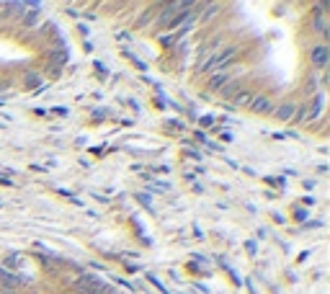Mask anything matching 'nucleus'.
<instances>
[{
  "instance_id": "1",
  "label": "nucleus",
  "mask_w": 330,
  "mask_h": 294,
  "mask_svg": "<svg viewBox=\"0 0 330 294\" xmlns=\"http://www.w3.org/2000/svg\"><path fill=\"white\" fill-rule=\"evenodd\" d=\"M23 284H29V276L0 269V292H16L18 287H23Z\"/></svg>"
},
{
  "instance_id": "2",
  "label": "nucleus",
  "mask_w": 330,
  "mask_h": 294,
  "mask_svg": "<svg viewBox=\"0 0 330 294\" xmlns=\"http://www.w3.org/2000/svg\"><path fill=\"white\" fill-rule=\"evenodd\" d=\"M325 11V5H315V13H312V21H309V26H312V31L320 34L323 39H328L330 36V23H328V13Z\"/></svg>"
},
{
  "instance_id": "3",
  "label": "nucleus",
  "mask_w": 330,
  "mask_h": 294,
  "mask_svg": "<svg viewBox=\"0 0 330 294\" xmlns=\"http://www.w3.org/2000/svg\"><path fill=\"white\" fill-rule=\"evenodd\" d=\"M330 62V49L328 44H315L312 49H309V65L317 67V70H325Z\"/></svg>"
},
{
  "instance_id": "4",
  "label": "nucleus",
  "mask_w": 330,
  "mask_h": 294,
  "mask_svg": "<svg viewBox=\"0 0 330 294\" xmlns=\"http://www.w3.org/2000/svg\"><path fill=\"white\" fill-rule=\"evenodd\" d=\"M98 287H101V281L93 276V273H80V276L72 281V292H75V294H90Z\"/></svg>"
},
{
  "instance_id": "5",
  "label": "nucleus",
  "mask_w": 330,
  "mask_h": 294,
  "mask_svg": "<svg viewBox=\"0 0 330 294\" xmlns=\"http://www.w3.org/2000/svg\"><path fill=\"white\" fill-rule=\"evenodd\" d=\"M248 108H250L253 114H258V116H273V108H276V106H273V101L266 96V93H255L253 104L248 106Z\"/></svg>"
},
{
  "instance_id": "6",
  "label": "nucleus",
  "mask_w": 330,
  "mask_h": 294,
  "mask_svg": "<svg viewBox=\"0 0 330 294\" xmlns=\"http://www.w3.org/2000/svg\"><path fill=\"white\" fill-rule=\"evenodd\" d=\"M232 78H235V75L230 72V67H227V70H212V72H209V80H206V88L217 93V90L222 88L225 83H230Z\"/></svg>"
},
{
  "instance_id": "7",
  "label": "nucleus",
  "mask_w": 330,
  "mask_h": 294,
  "mask_svg": "<svg viewBox=\"0 0 330 294\" xmlns=\"http://www.w3.org/2000/svg\"><path fill=\"white\" fill-rule=\"evenodd\" d=\"M294 114H297V106L294 104H281V106L273 108V116H276L279 122H291Z\"/></svg>"
},
{
  "instance_id": "8",
  "label": "nucleus",
  "mask_w": 330,
  "mask_h": 294,
  "mask_svg": "<svg viewBox=\"0 0 330 294\" xmlns=\"http://www.w3.org/2000/svg\"><path fill=\"white\" fill-rule=\"evenodd\" d=\"M240 90H243V85H240V80H237V78H232L230 83H225V85H222V88H219V90H217V93H219V96H222V98H230V101H232V98H235L237 93H240Z\"/></svg>"
},
{
  "instance_id": "9",
  "label": "nucleus",
  "mask_w": 330,
  "mask_h": 294,
  "mask_svg": "<svg viewBox=\"0 0 330 294\" xmlns=\"http://www.w3.org/2000/svg\"><path fill=\"white\" fill-rule=\"evenodd\" d=\"M253 98H255L253 90H240V93L232 98V106H237V108H248V106L253 104Z\"/></svg>"
},
{
  "instance_id": "10",
  "label": "nucleus",
  "mask_w": 330,
  "mask_h": 294,
  "mask_svg": "<svg viewBox=\"0 0 330 294\" xmlns=\"http://www.w3.org/2000/svg\"><path fill=\"white\" fill-rule=\"evenodd\" d=\"M44 83H41V75H36V72H26V78H23V88L26 90H36V88H41Z\"/></svg>"
},
{
  "instance_id": "11",
  "label": "nucleus",
  "mask_w": 330,
  "mask_h": 294,
  "mask_svg": "<svg viewBox=\"0 0 330 294\" xmlns=\"http://www.w3.org/2000/svg\"><path fill=\"white\" fill-rule=\"evenodd\" d=\"M41 21V13H36V8H29V13H23V26H26V29H31V26H36V23H39Z\"/></svg>"
},
{
  "instance_id": "12",
  "label": "nucleus",
  "mask_w": 330,
  "mask_h": 294,
  "mask_svg": "<svg viewBox=\"0 0 330 294\" xmlns=\"http://www.w3.org/2000/svg\"><path fill=\"white\" fill-rule=\"evenodd\" d=\"M90 294H111V287H106V284H101L98 289H93Z\"/></svg>"
},
{
  "instance_id": "13",
  "label": "nucleus",
  "mask_w": 330,
  "mask_h": 294,
  "mask_svg": "<svg viewBox=\"0 0 330 294\" xmlns=\"http://www.w3.org/2000/svg\"><path fill=\"white\" fill-rule=\"evenodd\" d=\"M165 126H168V129H176V132H181V129H183V124H181V122H165Z\"/></svg>"
},
{
  "instance_id": "14",
  "label": "nucleus",
  "mask_w": 330,
  "mask_h": 294,
  "mask_svg": "<svg viewBox=\"0 0 330 294\" xmlns=\"http://www.w3.org/2000/svg\"><path fill=\"white\" fill-rule=\"evenodd\" d=\"M60 72H62L60 65H52V67H49V78H60Z\"/></svg>"
},
{
  "instance_id": "15",
  "label": "nucleus",
  "mask_w": 330,
  "mask_h": 294,
  "mask_svg": "<svg viewBox=\"0 0 330 294\" xmlns=\"http://www.w3.org/2000/svg\"><path fill=\"white\" fill-rule=\"evenodd\" d=\"M214 124V119L212 116H206V119H201V126H212Z\"/></svg>"
},
{
  "instance_id": "16",
  "label": "nucleus",
  "mask_w": 330,
  "mask_h": 294,
  "mask_svg": "<svg viewBox=\"0 0 330 294\" xmlns=\"http://www.w3.org/2000/svg\"><path fill=\"white\" fill-rule=\"evenodd\" d=\"M219 140H222V142H230L232 134H230V132H222V134H219Z\"/></svg>"
},
{
  "instance_id": "17",
  "label": "nucleus",
  "mask_w": 330,
  "mask_h": 294,
  "mask_svg": "<svg viewBox=\"0 0 330 294\" xmlns=\"http://www.w3.org/2000/svg\"><path fill=\"white\" fill-rule=\"evenodd\" d=\"M0 294H18V292H0Z\"/></svg>"
}]
</instances>
